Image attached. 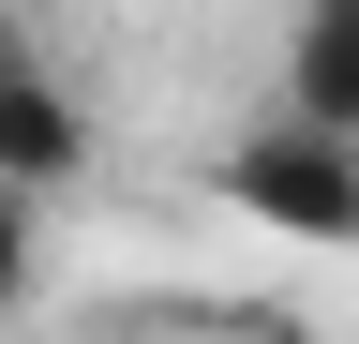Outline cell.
Here are the masks:
<instances>
[{
	"label": "cell",
	"instance_id": "3",
	"mask_svg": "<svg viewBox=\"0 0 359 344\" xmlns=\"http://www.w3.org/2000/svg\"><path fill=\"white\" fill-rule=\"evenodd\" d=\"M15 299H30V209L0 195V315H15Z\"/></svg>",
	"mask_w": 359,
	"mask_h": 344
},
{
	"label": "cell",
	"instance_id": "2",
	"mask_svg": "<svg viewBox=\"0 0 359 344\" xmlns=\"http://www.w3.org/2000/svg\"><path fill=\"white\" fill-rule=\"evenodd\" d=\"M285 120L359 150V0H314V15L285 30Z\"/></svg>",
	"mask_w": 359,
	"mask_h": 344
},
{
	"label": "cell",
	"instance_id": "1",
	"mask_svg": "<svg viewBox=\"0 0 359 344\" xmlns=\"http://www.w3.org/2000/svg\"><path fill=\"white\" fill-rule=\"evenodd\" d=\"M210 195H224V209H255V225H285V240H359V150H344V135H299V120L224 135Z\"/></svg>",
	"mask_w": 359,
	"mask_h": 344
}]
</instances>
